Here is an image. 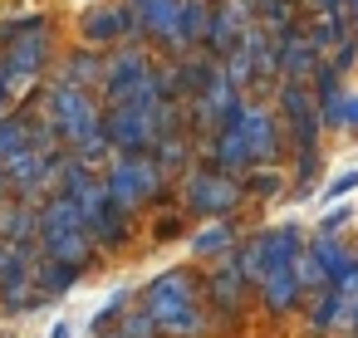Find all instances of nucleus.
Instances as JSON below:
<instances>
[{
    "label": "nucleus",
    "instance_id": "f8f14e48",
    "mask_svg": "<svg viewBox=\"0 0 358 338\" xmlns=\"http://www.w3.org/2000/svg\"><path fill=\"white\" fill-rule=\"evenodd\" d=\"M275 54H280V79H285V84H309V79L319 74V64H324V54H319V45L309 40V30H285V35H275Z\"/></svg>",
    "mask_w": 358,
    "mask_h": 338
},
{
    "label": "nucleus",
    "instance_id": "4468645a",
    "mask_svg": "<svg viewBox=\"0 0 358 338\" xmlns=\"http://www.w3.org/2000/svg\"><path fill=\"white\" fill-rule=\"evenodd\" d=\"M45 54H50V40L45 35H30V40L6 45V54H0V84H6V89H25L30 79H40Z\"/></svg>",
    "mask_w": 358,
    "mask_h": 338
},
{
    "label": "nucleus",
    "instance_id": "6e6552de",
    "mask_svg": "<svg viewBox=\"0 0 358 338\" xmlns=\"http://www.w3.org/2000/svg\"><path fill=\"white\" fill-rule=\"evenodd\" d=\"M241 182L236 177H221V172H211V167H192L187 177H182V206L187 211H196V216H206V221H226L236 206H241Z\"/></svg>",
    "mask_w": 358,
    "mask_h": 338
},
{
    "label": "nucleus",
    "instance_id": "393cba45",
    "mask_svg": "<svg viewBox=\"0 0 358 338\" xmlns=\"http://www.w3.org/2000/svg\"><path fill=\"white\" fill-rule=\"evenodd\" d=\"M152 157H157L162 177H172V172H192V167H187V162H192V142H187V133H172V138H162V142L152 147Z\"/></svg>",
    "mask_w": 358,
    "mask_h": 338
},
{
    "label": "nucleus",
    "instance_id": "a878e982",
    "mask_svg": "<svg viewBox=\"0 0 358 338\" xmlns=\"http://www.w3.org/2000/svg\"><path fill=\"white\" fill-rule=\"evenodd\" d=\"M338 304H343V294L329 284V289H319L314 299H309V328L314 333H334V323H338Z\"/></svg>",
    "mask_w": 358,
    "mask_h": 338
},
{
    "label": "nucleus",
    "instance_id": "2eb2a0df",
    "mask_svg": "<svg viewBox=\"0 0 358 338\" xmlns=\"http://www.w3.org/2000/svg\"><path fill=\"white\" fill-rule=\"evenodd\" d=\"M206 299H211V304H216V314H226V318H236V314H241V304H245V274H241L236 255L216 260V270L206 274Z\"/></svg>",
    "mask_w": 358,
    "mask_h": 338
},
{
    "label": "nucleus",
    "instance_id": "f704fd0d",
    "mask_svg": "<svg viewBox=\"0 0 358 338\" xmlns=\"http://www.w3.org/2000/svg\"><path fill=\"white\" fill-rule=\"evenodd\" d=\"M182 230V216H162V221H152V240H172Z\"/></svg>",
    "mask_w": 358,
    "mask_h": 338
},
{
    "label": "nucleus",
    "instance_id": "5701e85b",
    "mask_svg": "<svg viewBox=\"0 0 358 338\" xmlns=\"http://www.w3.org/2000/svg\"><path fill=\"white\" fill-rule=\"evenodd\" d=\"M40 304H50V299L35 289V279H30V274H15V279H6V284H0V309L25 314V309H40Z\"/></svg>",
    "mask_w": 358,
    "mask_h": 338
},
{
    "label": "nucleus",
    "instance_id": "b1692460",
    "mask_svg": "<svg viewBox=\"0 0 358 338\" xmlns=\"http://www.w3.org/2000/svg\"><path fill=\"white\" fill-rule=\"evenodd\" d=\"M289 270H294V284H299V299H304V294L314 299L319 289H329V274H324V265H319V260L309 255V245H299V250H294V260H289Z\"/></svg>",
    "mask_w": 358,
    "mask_h": 338
},
{
    "label": "nucleus",
    "instance_id": "cd10ccee",
    "mask_svg": "<svg viewBox=\"0 0 358 338\" xmlns=\"http://www.w3.org/2000/svg\"><path fill=\"white\" fill-rule=\"evenodd\" d=\"M255 15H260V30L285 35V30H294V0H260Z\"/></svg>",
    "mask_w": 358,
    "mask_h": 338
},
{
    "label": "nucleus",
    "instance_id": "4be33fe9",
    "mask_svg": "<svg viewBox=\"0 0 358 338\" xmlns=\"http://www.w3.org/2000/svg\"><path fill=\"white\" fill-rule=\"evenodd\" d=\"M30 279H35V289H40L45 299H59V294H69V289H74V274H69L64 265L45 260V255H35V260H30Z\"/></svg>",
    "mask_w": 358,
    "mask_h": 338
},
{
    "label": "nucleus",
    "instance_id": "423d86ee",
    "mask_svg": "<svg viewBox=\"0 0 358 338\" xmlns=\"http://www.w3.org/2000/svg\"><path fill=\"white\" fill-rule=\"evenodd\" d=\"M103 191L108 201L128 216L148 201H167V177L157 167V157H108L103 167Z\"/></svg>",
    "mask_w": 358,
    "mask_h": 338
},
{
    "label": "nucleus",
    "instance_id": "c756f323",
    "mask_svg": "<svg viewBox=\"0 0 358 338\" xmlns=\"http://www.w3.org/2000/svg\"><path fill=\"white\" fill-rule=\"evenodd\" d=\"M103 338H157V323L143 309H128V314H118V328L103 333Z\"/></svg>",
    "mask_w": 358,
    "mask_h": 338
},
{
    "label": "nucleus",
    "instance_id": "9d476101",
    "mask_svg": "<svg viewBox=\"0 0 358 338\" xmlns=\"http://www.w3.org/2000/svg\"><path fill=\"white\" fill-rule=\"evenodd\" d=\"M241 133H245V147H250V167H280V157H285V123H280L275 103H245Z\"/></svg>",
    "mask_w": 358,
    "mask_h": 338
},
{
    "label": "nucleus",
    "instance_id": "7ed1b4c3",
    "mask_svg": "<svg viewBox=\"0 0 358 338\" xmlns=\"http://www.w3.org/2000/svg\"><path fill=\"white\" fill-rule=\"evenodd\" d=\"M59 191L79 206L84 230H89L94 245H103V250H123V240H128V216L108 201L103 177H94L79 157H69V162H64V186H59Z\"/></svg>",
    "mask_w": 358,
    "mask_h": 338
},
{
    "label": "nucleus",
    "instance_id": "9b49d317",
    "mask_svg": "<svg viewBox=\"0 0 358 338\" xmlns=\"http://www.w3.org/2000/svg\"><path fill=\"white\" fill-rule=\"evenodd\" d=\"M79 35L89 40V50H108V45H133V40H143L123 0H118V6H94V10L79 20Z\"/></svg>",
    "mask_w": 358,
    "mask_h": 338
},
{
    "label": "nucleus",
    "instance_id": "1a4fd4ad",
    "mask_svg": "<svg viewBox=\"0 0 358 338\" xmlns=\"http://www.w3.org/2000/svg\"><path fill=\"white\" fill-rule=\"evenodd\" d=\"M280 113H285V128H289V147L294 157H314L319 152V103H314V89L309 84H280Z\"/></svg>",
    "mask_w": 358,
    "mask_h": 338
},
{
    "label": "nucleus",
    "instance_id": "f03ea898",
    "mask_svg": "<svg viewBox=\"0 0 358 338\" xmlns=\"http://www.w3.org/2000/svg\"><path fill=\"white\" fill-rule=\"evenodd\" d=\"M182 133V108L167 103V98H152V103H128V108H108L103 113V138L113 152L123 157H143L152 152L162 138Z\"/></svg>",
    "mask_w": 358,
    "mask_h": 338
},
{
    "label": "nucleus",
    "instance_id": "473e14b6",
    "mask_svg": "<svg viewBox=\"0 0 358 338\" xmlns=\"http://www.w3.org/2000/svg\"><path fill=\"white\" fill-rule=\"evenodd\" d=\"M334 328H343V333H358V294L338 304V323H334Z\"/></svg>",
    "mask_w": 358,
    "mask_h": 338
},
{
    "label": "nucleus",
    "instance_id": "e433bc0d",
    "mask_svg": "<svg viewBox=\"0 0 358 338\" xmlns=\"http://www.w3.org/2000/svg\"><path fill=\"white\" fill-rule=\"evenodd\" d=\"M0 206H10V177L0 172Z\"/></svg>",
    "mask_w": 358,
    "mask_h": 338
},
{
    "label": "nucleus",
    "instance_id": "20e7f679",
    "mask_svg": "<svg viewBox=\"0 0 358 338\" xmlns=\"http://www.w3.org/2000/svg\"><path fill=\"white\" fill-rule=\"evenodd\" d=\"M40 255L64 265L69 274H79V270H89L99 260V250H94L89 230H84V216L64 191L45 196V206H40Z\"/></svg>",
    "mask_w": 358,
    "mask_h": 338
},
{
    "label": "nucleus",
    "instance_id": "bb28decb",
    "mask_svg": "<svg viewBox=\"0 0 358 338\" xmlns=\"http://www.w3.org/2000/svg\"><path fill=\"white\" fill-rule=\"evenodd\" d=\"M285 172L280 167H250L245 177H241V191L245 196H285Z\"/></svg>",
    "mask_w": 358,
    "mask_h": 338
},
{
    "label": "nucleus",
    "instance_id": "dca6fc26",
    "mask_svg": "<svg viewBox=\"0 0 358 338\" xmlns=\"http://www.w3.org/2000/svg\"><path fill=\"white\" fill-rule=\"evenodd\" d=\"M241 103H245V98H241V94H236V89H231V84L216 74V79L206 84V94H196V123L221 128V123H226V118H231Z\"/></svg>",
    "mask_w": 358,
    "mask_h": 338
},
{
    "label": "nucleus",
    "instance_id": "f3484780",
    "mask_svg": "<svg viewBox=\"0 0 358 338\" xmlns=\"http://www.w3.org/2000/svg\"><path fill=\"white\" fill-rule=\"evenodd\" d=\"M40 235V206L35 201H10V206H0V240H10V245H35Z\"/></svg>",
    "mask_w": 358,
    "mask_h": 338
},
{
    "label": "nucleus",
    "instance_id": "58836bf2",
    "mask_svg": "<svg viewBox=\"0 0 358 338\" xmlns=\"http://www.w3.org/2000/svg\"><path fill=\"white\" fill-rule=\"evenodd\" d=\"M6 98H10V89H6V84H0V108H6Z\"/></svg>",
    "mask_w": 358,
    "mask_h": 338
},
{
    "label": "nucleus",
    "instance_id": "a211bd4d",
    "mask_svg": "<svg viewBox=\"0 0 358 338\" xmlns=\"http://www.w3.org/2000/svg\"><path fill=\"white\" fill-rule=\"evenodd\" d=\"M35 108H40V98L20 103L10 118H0V162H10L20 147H30V133H35Z\"/></svg>",
    "mask_w": 358,
    "mask_h": 338
},
{
    "label": "nucleus",
    "instance_id": "ddd939ff",
    "mask_svg": "<svg viewBox=\"0 0 358 338\" xmlns=\"http://www.w3.org/2000/svg\"><path fill=\"white\" fill-rule=\"evenodd\" d=\"M250 30V6L245 0H216L211 6V30H206V54L211 59H226Z\"/></svg>",
    "mask_w": 358,
    "mask_h": 338
},
{
    "label": "nucleus",
    "instance_id": "39448f33",
    "mask_svg": "<svg viewBox=\"0 0 358 338\" xmlns=\"http://www.w3.org/2000/svg\"><path fill=\"white\" fill-rule=\"evenodd\" d=\"M157 98V64L148 59L143 45H118L103 54V103L128 108V103H152Z\"/></svg>",
    "mask_w": 358,
    "mask_h": 338
},
{
    "label": "nucleus",
    "instance_id": "0eeeda50",
    "mask_svg": "<svg viewBox=\"0 0 358 338\" xmlns=\"http://www.w3.org/2000/svg\"><path fill=\"white\" fill-rule=\"evenodd\" d=\"M299 245H304V240H299L294 226L265 230V250H270V260H265V274H260V299H265L270 314H289V309L299 304V284H294V270H289V260H294Z\"/></svg>",
    "mask_w": 358,
    "mask_h": 338
},
{
    "label": "nucleus",
    "instance_id": "f257e3e1",
    "mask_svg": "<svg viewBox=\"0 0 358 338\" xmlns=\"http://www.w3.org/2000/svg\"><path fill=\"white\" fill-rule=\"evenodd\" d=\"M143 314L157 323V333L167 338H206L211 333V318H206V304L196 294V279L187 270H167L157 279L143 284Z\"/></svg>",
    "mask_w": 358,
    "mask_h": 338
},
{
    "label": "nucleus",
    "instance_id": "4c0bfd02",
    "mask_svg": "<svg viewBox=\"0 0 358 338\" xmlns=\"http://www.w3.org/2000/svg\"><path fill=\"white\" fill-rule=\"evenodd\" d=\"M50 338H69V323H55V328H50Z\"/></svg>",
    "mask_w": 358,
    "mask_h": 338
},
{
    "label": "nucleus",
    "instance_id": "2f4dec72",
    "mask_svg": "<svg viewBox=\"0 0 358 338\" xmlns=\"http://www.w3.org/2000/svg\"><path fill=\"white\" fill-rule=\"evenodd\" d=\"M353 59H358V45H353V40H343V45L334 50V54H324V69H334V74L343 79V74L353 69Z\"/></svg>",
    "mask_w": 358,
    "mask_h": 338
},
{
    "label": "nucleus",
    "instance_id": "c85d7f7f",
    "mask_svg": "<svg viewBox=\"0 0 358 338\" xmlns=\"http://www.w3.org/2000/svg\"><path fill=\"white\" fill-rule=\"evenodd\" d=\"M45 30H50L45 15H10V20H0V45H15V40L45 35Z\"/></svg>",
    "mask_w": 358,
    "mask_h": 338
},
{
    "label": "nucleus",
    "instance_id": "7c9ffc66",
    "mask_svg": "<svg viewBox=\"0 0 358 338\" xmlns=\"http://www.w3.org/2000/svg\"><path fill=\"white\" fill-rule=\"evenodd\" d=\"M324 118H329L334 128H358V94H348V89H343V98H338Z\"/></svg>",
    "mask_w": 358,
    "mask_h": 338
},
{
    "label": "nucleus",
    "instance_id": "72a5a7b5",
    "mask_svg": "<svg viewBox=\"0 0 358 338\" xmlns=\"http://www.w3.org/2000/svg\"><path fill=\"white\" fill-rule=\"evenodd\" d=\"M348 191H358V172H343V177L324 191V201H338V196H348Z\"/></svg>",
    "mask_w": 358,
    "mask_h": 338
},
{
    "label": "nucleus",
    "instance_id": "6ab92c4d",
    "mask_svg": "<svg viewBox=\"0 0 358 338\" xmlns=\"http://www.w3.org/2000/svg\"><path fill=\"white\" fill-rule=\"evenodd\" d=\"M192 255L196 260H226V255H236V226L231 221H206L192 235Z\"/></svg>",
    "mask_w": 358,
    "mask_h": 338
},
{
    "label": "nucleus",
    "instance_id": "aec40b11",
    "mask_svg": "<svg viewBox=\"0 0 358 338\" xmlns=\"http://www.w3.org/2000/svg\"><path fill=\"white\" fill-rule=\"evenodd\" d=\"M59 84H74V89H103V54L99 50H79L69 64H64V79Z\"/></svg>",
    "mask_w": 358,
    "mask_h": 338
},
{
    "label": "nucleus",
    "instance_id": "c9c22d12",
    "mask_svg": "<svg viewBox=\"0 0 358 338\" xmlns=\"http://www.w3.org/2000/svg\"><path fill=\"white\" fill-rule=\"evenodd\" d=\"M343 221H348V206H338V211H329V216H324V235H334V230H338Z\"/></svg>",
    "mask_w": 358,
    "mask_h": 338
},
{
    "label": "nucleus",
    "instance_id": "412c9836",
    "mask_svg": "<svg viewBox=\"0 0 358 338\" xmlns=\"http://www.w3.org/2000/svg\"><path fill=\"white\" fill-rule=\"evenodd\" d=\"M309 255L324 265V274H329V284L353 265V255H348V245L338 240V235H324V230H314V240H309Z\"/></svg>",
    "mask_w": 358,
    "mask_h": 338
}]
</instances>
